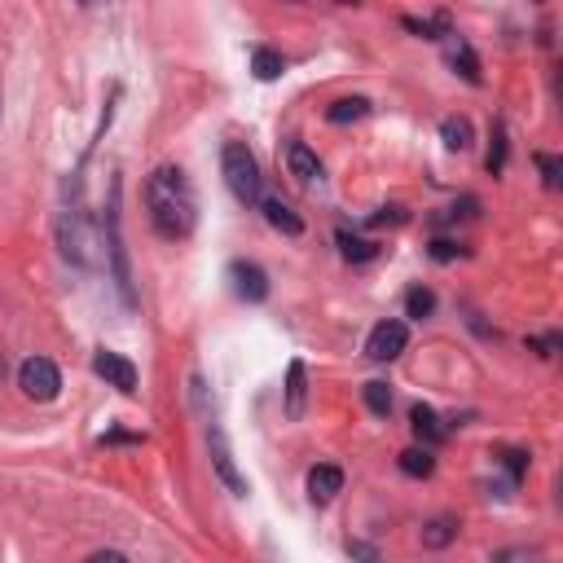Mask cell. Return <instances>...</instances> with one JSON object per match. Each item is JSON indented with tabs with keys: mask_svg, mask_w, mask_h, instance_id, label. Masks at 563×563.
Segmentation results:
<instances>
[{
	"mask_svg": "<svg viewBox=\"0 0 563 563\" xmlns=\"http://www.w3.org/2000/svg\"><path fill=\"white\" fill-rule=\"evenodd\" d=\"M146 207H150V225H154V234L159 238H190V229H194V216H198V207H194V190H190V181H185V172L181 168H159L146 181Z\"/></svg>",
	"mask_w": 563,
	"mask_h": 563,
	"instance_id": "cell-1",
	"label": "cell"
},
{
	"mask_svg": "<svg viewBox=\"0 0 563 563\" xmlns=\"http://www.w3.org/2000/svg\"><path fill=\"white\" fill-rule=\"evenodd\" d=\"M220 172H225V185L234 190L238 203H260V190H264L260 163L242 141H229L225 146V154H220Z\"/></svg>",
	"mask_w": 563,
	"mask_h": 563,
	"instance_id": "cell-2",
	"label": "cell"
},
{
	"mask_svg": "<svg viewBox=\"0 0 563 563\" xmlns=\"http://www.w3.org/2000/svg\"><path fill=\"white\" fill-rule=\"evenodd\" d=\"M58 242H62V256L71 260V264H97V234H93V225L80 216V212H71V216H62V225H58Z\"/></svg>",
	"mask_w": 563,
	"mask_h": 563,
	"instance_id": "cell-3",
	"label": "cell"
},
{
	"mask_svg": "<svg viewBox=\"0 0 563 563\" xmlns=\"http://www.w3.org/2000/svg\"><path fill=\"white\" fill-rule=\"evenodd\" d=\"M18 388L27 392L31 401H53L58 388H62V374H58V366H53L49 357H27L18 366Z\"/></svg>",
	"mask_w": 563,
	"mask_h": 563,
	"instance_id": "cell-4",
	"label": "cell"
},
{
	"mask_svg": "<svg viewBox=\"0 0 563 563\" xmlns=\"http://www.w3.org/2000/svg\"><path fill=\"white\" fill-rule=\"evenodd\" d=\"M405 344H410L405 322H379L370 330V339H366V357L370 361H396L405 352Z\"/></svg>",
	"mask_w": 563,
	"mask_h": 563,
	"instance_id": "cell-5",
	"label": "cell"
},
{
	"mask_svg": "<svg viewBox=\"0 0 563 563\" xmlns=\"http://www.w3.org/2000/svg\"><path fill=\"white\" fill-rule=\"evenodd\" d=\"M229 282H234L238 300H247V304H260L264 295H269V278H264V269H260V264H251V260H234V264H229Z\"/></svg>",
	"mask_w": 563,
	"mask_h": 563,
	"instance_id": "cell-6",
	"label": "cell"
},
{
	"mask_svg": "<svg viewBox=\"0 0 563 563\" xmlns=\"http://www.w3.org/2000/svg\"><path fill=\"white\" fill-rule=\"evenodd\" d=\"M93 370L102 374V379L110 383V388H119V392H124V396H132V392H137V366H132L128 357H119V352H97Z\"/></svg>",
	"mask_w": 563,
	"mask_h": 563,
	"instance_id": "cell-7",
	"label": "cell"
},
{
	"mask_svg": "<svg viewBox=\"0 0 563 563\" xmlns=\"http://www.w3.org/2000/svg\"><path fill=\"white\" fill-rule=\"evenodd\" d=\"M339 489H344V471H339V467L322 462V467L308 471V498H313V502H330Z\"/></svg>",
	"mask_w": 563,
	"mask_h": 563,
	"instance_id": "cell-8",
	"label": "cell"
},
{
	"mask_svg": "<svg viewBox=\"0 0 563 563\" xmlns=\"http://www.w3.org/2000/svg\"><path fill=\"white\" fill-rule=\"evenodd\" d=\"M286 168H291V176L295 181H317V176H322V163H317V154L304 146V141H291V146H286Z\"/></svg>",
	"mask_w": 563,
	"mask_h": 563,
	"instance_id": "cell-9",
	"label": "cell"
},
{
	"mask_svg": "<svg viewBox=\"0 0 563 563\" xmlns=\"http://www.w3.org/2000/svg\"><path fill=\"white\" fill-rule=\"evenodd\" d=\"M264 216H269V225H273V229H282V234H291V238H295V234H304V220L295 216L291 207L282 203V198H269V203H264Z\"/></svg>",
	"mask_w": 563,
	"mask_h": 563,
	"instance_id": "cell-10",
	"label": "cell"
},
{
	"mask_svg": "<svg viewBox=\"0 0 563 563\" xmlns=\"http://www.w3.org/2000/svg\"><path fill=\"white\" fill-rule=\"evenodd\" d=\"M212 449H216V471H220V480H225L234 493H247V480H242L238 471H234V458H229V449H225V440H220L216 427H212Z\"/></svg>",
	"mask_w": 563,
	"mask_h": 563,
	"instance_id": "cell-11",
	"label": "cell"
},
{
	"mask_svg": "<svg viewBox=\"0 0 563 563\" xmlns=\"http://www.w3.org/2000/svg\"><path fill=\"white\" fill-rule=\"evenodd\" d=\"M300 414H304V366L291 361V370H286V418Z\"/></svg>",
	"mask_w": 563,
	"mask_h": 563,
	"instance_id": "cell-12",
	"label": "cell"
},
{
	"mask_svg": "<svg viewBox=\"0 0 563 563\" xmlns=\"http://www.w3.org/2000/svg\"><path fill=\"white\" fill-rule=\"evenodd\" d=\"M454 537H458V520H454V515H440V520H432V524L423 528V546H427V550L449 546Z\"/></svg>",
	"mask_w": 563,
	"mask_h": 563,
	"instance_id": "cell-13",
	"label": "cell"
},
{
	"mask_svg": "<svg viewBox=\"0 0 563 563\" xmlns=\"http://www.w3.org/2000/svg\"><path fill=\"white\" fill-rule=\"evenodd\" d=\"M410 423H414V436L418 440H432V445H436V440H445V427H440V418L427 410V405H414Z\"/></svg>",
	"mask_w": 563,
	"mask_h": 563,
	"instance_id": "cell-14",
	"label": "cell"
},
{
	"mask_svg": "<svg viewBox=\"0 0 563 563\" xmlns=\"http://www.w3.org/2000/svg\"><path fill=\"white\" fill-rule=\"evenodd\" d=\"M370 110L366 97H339L335 106H326V119L330 124H352V119H361Z\"/></svg>",
	"mask_w": 563,
	"mask_h": 563,
	"instance_id": "cell-15",
	"label": "cell"
},
{
	"mask_svg": "<svg viewBox=\"0 0 563 563\" xmlns=\"http://www.w3.org/2000/svg\"><path fill=\"white\" fill-rule=\"evenodd\" d=\"M401 471H405V476H414V480H427L436 471L432 449H405V454H401Z\"/></svg>",
	"mask_w": 563,
	"mask_h": 563,
	"instance_id": "cell-16",
	"label": "cell"
},
{
	"mask_svg": "<svg viewBox=\"0 0 563 563\" xmlns=\"http://www.w3.org/2000/svg\"><path fill=\"white\" fill-rule=\"evenodd\" d=\"M440 137H445L449 150H467L471 146V124L462 115H454V119H445V124H440Z\"/></svg>",
	"mask_w": 563,
	"mask_h": 563,
	"instance_id": "cell-17",
	"label": "cell"
},
{
	"mask_svg": "<svg viewBox=\"0 0 563 563\" xmlns=\"http://www.w3.org/2000/svg\"><path fill=\"white\" fill-rule=\"evenodd\" d=\"M432 308H436V295L427 291V286H414V291L405 295V313L418 317V322H423V317H432Z\"/></svg>",
	"mask_w": 563,
	"mask_h": 563,
	"instance_id": "cell-18",
	"label": "cell"
},
{
	"mask_svg": "<svg viewBox=\"0 0 563 563\" xmlns=\"http://www.w3.org/2000/svg\"><path fill=\"white\" fill-rule=\"evenodd\" d=\"M251 71H256V80H278L282 75V58L273 49H256V58H251Z\"/></svg>",
	"mask_w": 563,
	"mask_h": 563,
	"instance_id": "cell-19",
	"label": "cell"
},
{
	"mask_svg": "<svg viewBox=\"0 0 563 563\" xmlns=\"http://www.w3.org/2000/svg\"><path fill=\"white\" fill-rule=\"evenodd\" d=\"M366 405L374 414H388L392 410V392H388V383H366Z\"/></svg>",
	"mask_w": 563,
	"mask_h": 563,
	"instance_id": "cell-20",
	"label": "cell"
},
{
	"mask_svg": "<svg viewBox=\"0 0 563 563\" xmlns=\"http://www.w3.org/2000/svg\"><path fill=\"white\" fill-rule=\"evenodd\" d=\"M339 247H344V256H348V260H370V256H374L370 242L352 238V234H344V229H339Z\"/></svg>",
	"mask_w": 563,
	"mask_h": 563,
	"instance_id": "cell-21",
	"label": "cell"
},
{
	"mask_svg": "<svg viewBox=\"0 0 563 563\" xmlns=\"http://www.w3.org/2000/svg\"><path fill=\"white\" fill-rule=\"evenodd\" d=\"M502 462H506V471H511V476L520 480V476H524V467H528V454H520V449H506Z\"/></svg>",
	"mask_w": 563,
	"mask_h": 563,
	"instance_id": "cell-22",
	"label": "cell"
},
{
	"mask_svg": "<svg viewBox=\"0 0 563 563\" xmlns=\"http://www.w3.org/2000/svg\"><path fill=\"white\" fill-rule=\"evenodd\" d=\"M370 225L374 229H379V225H405V207H383V216H374Z\"/></svg>",
	"mask_w": 563,
	"mask_h": 563,
	"instance_id": "cell-23",
	"label": "cell"
},
{
	"mask_svg": "<svg viewBox=\"0 0 563 563\" xmlns=\"http://www.w3.org/2000/svg\"><path fill=\"white\" fill-rule=\"evenodd\" d=\"M537 163H542V172H546V185H550V190H559V159H550V154H542Z\"/></svg>",
	"mask_w": 563,
	"mask_h": 563,
	"instance_id": "cell-24",
	"label": "cell"
},
{
	"mask_svg": "<svg viewBox=\"0 0 563 563\" xmlns=\"http://www.w3.org/2000/svg\"><path fill=\"white\" fill-rule=\"evenodd\" d=\"M454 256H458L454 242H445V238H436V242H432V260H454Z\"/></svg>",
	"mask_w": 563,
	"mask_h": 563,
	"instance_id": "cell-25",
	"label": "cell"
},
{
	"mask_svg": "<svg viewBox=\"0 0 563 563\" xmlns=\"http://www.w3.org/2000/svg\"><path fill=\"white\" fill-rule=\"evenodd\" d=\"M80 5H88V9H93V5H106V0H80Z\"/></svg>",
	"mask_w": 563,
	"mask_h": 563,
	"instance_id": "cell-26",
	"label": "cell"
},
{
	"mask_svg": "<svg viewBox=\"0 0 563 563\" xmlns=\"http://www.w3.org/2000/svg\"><path fill=\"white\" fill-rule=\"evenodd\" d=\"M0 379H5V352H0Z\"/></svg>",
	"mask_w": 563,
	"mask_h": 563,
	"instance_id": "cell-27",
	"label": "cell"
},
{
	"mask_svg": "<svg viewBox=\"0 0 563 563\" xmlns=\"http://www.w3.org/2000/svg\"><path fill=\"white\" fill-rule=\"evenodd\" d=\"M339 5H357V0H339Z\"/></svg>",
	"mask_w": 563,
	"mask_h": 563,
	"instance_id": "cell-28",
	"label": "cell"
}]
</instances>
